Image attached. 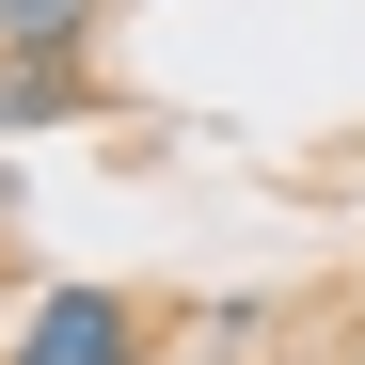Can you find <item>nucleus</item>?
Listing matches in <instances>:
<instances>
[{"instance_id":"nucleus-2","label":"nucleus","mask_w":365,"mask_h":365,"mask_svg":"<svg viewBox=\"0 0 365 365\" xmlns=\"http://www.w3.org/2000/svg\"><path fill=\"white\" fill-rule=\"evenodd\" d=\"M96 32V0H0V64H64Z\"/></svg>"},{"instance_id":"nucleus-1","label":"nucleus","mask_w":365,"mask_h":365,"mask_svg":"<svg viewBox=\"0 0 365 365\" xmlns=\"http://www.w3.org/2000/svg\"><path fill=\"white\" fill-rule=\"evenodd\" d=\"M0 365H143V318H128L111 286H48L32 318H16V349H0Z\"/></svg>"},{"instance_id":"nucleus-3","label":"nucleus","mask_w":365,"mask_h":365,"mask_svg":"<svg viewBox=\"0 0 365 365\" xmlns=\"http://www.w3.org/2000/svg\"><path fill=\"white\" fill-rule=\"evenodd\" d=\"M48 111H80V64H0V128H48Z\"/></svg>"}]
</instances>
